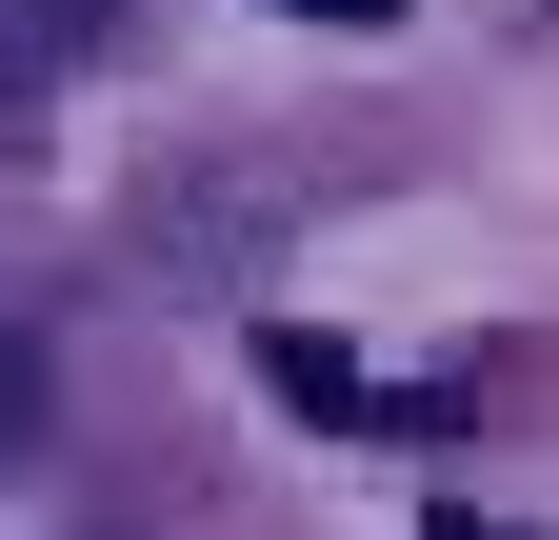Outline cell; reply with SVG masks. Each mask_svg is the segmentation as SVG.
Instances as JSON below:
<instances>
[{
  "instance_id": "obj_1",
  "label": "cell",
  "mask_w": 559,
  "mask_h": 540,
  "mask_svg": "<svg viewBox=\"0 0 559 540\" xmlns=\"http://www.w3.org/2000/svg\"><path fill=\"white\" fill-rule=\"evenodd\" d=\"M260 380H280V400H300V421H419V400H380L360 361H340V341H320V320H280V341H260Z\"/></svg>"
},
{
  "instance_id": "obj_2",
  "label": "cell",
  "mask_w": 559,
  "mask_h": 540,
  "mask_svg": "<svg viewBox=\"0 0 559 540\" xmlns=\"http://www.w3.org/2000/svg\"><path fill=\"white\" fill-rule=\"evenodd\" d=\"M21 400H40V361H21V341H0V441H21Z\"/></svg>"
},
{
  "instance_id": "obj_3",
  "label": "cell",
  "mask_w": 559,
  "mask_h": 540,
  "mask_svg": "<svg viewBox=\"0 0 559 540\" xmlns=\"http://www.w3.org/2000/svg\"><path fill=\"white\" fill-rule=\"evenodd\" d=\"M300 21H400V0H300Z\"/></svg>"
},
{
  "instance_id": "obj_4",
  "label": "cell",
  "mask_w": 559,
  "mask_h": 540,
  "mask_svg": "<svg viewBox=\"0 0 559 540\" xmlns=\"http://www.w3.org/2000/svg\"><path fill=\"white\" fill-rule=\"evenodd\" d=\"M419 540H500V520H419Z\"/></svg>"
}]
</instances>
